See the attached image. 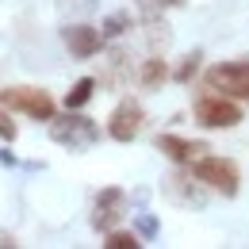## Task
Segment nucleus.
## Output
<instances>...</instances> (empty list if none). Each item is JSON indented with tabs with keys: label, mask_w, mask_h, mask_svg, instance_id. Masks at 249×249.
I'll return each instance as SVG.
<instances>
[{
	"label": "nucleus",
	"mask_w": 249,
	"mask_h": 249,
	"mask_svg": "<svg viewBox=\"0 0 249 249\" xmlns=\"http://www.w3.org/2000/svg\"><path fill=\"white\" fill-rule=\"evenodd\" d=\"M192 177H196L199 184H207L211 192L226 196V199H234L238 188H242V173H238V165H234L230 157H218V154H203L196 165H192Z\"/></svg>",
	"instance_id": "1"
},
{
	"label": "nucleus",
	"mask_w": 249,
	"mask_h": 249,
	"mask_svg": "<svg viewBox=\"0 0 249 249\" xmlns=\"http://www.w3.org/2000/svg\"><path fill=\"white\" fill-rule=\"evenodd\" d=\"M0 107L31 115V119H46V123L54 119V96L46 89H35V85H8V89H0Z\"/></svg>",
	"instance_id": "2"
},
{
	"label": "nucleus",
	"mask_w": 249,
	"mask_h": 249,
	"mask_svg": "<svg viewBox=\"0 0 249 249\" xmlns=\"http://www.w3.org/2000/svg\"><path fill=\"white\" fill-rule=\"evenodd\" d=\"M203 85L218 96H230V100H249V62L246 58H234V62H218L203 73Z\"/></svg>",
	"instance_id": "3"
},
{
	"label": "nucleus",
	"mask_w": 249,
	"mask_h": 249,
	"mask_svg": "<svg viewBox=\"0 0 249 249\" xmlns=\"http://www.w3.org/2000/svg\"><path fill=\"white\" fill-rule=\"evenodd\" d=\"M192 115H196V123L207 126V130H234V126L242 123V107H238L230 96H218V92L196 100Z\"/></svg>",
	"instance_id": "4"
},
{
	"label": "nucleus",
	"mask_w": 249,
	"mask_h": 249,
	"mask_svg": "<svg viewBox=\"0 0 249 249\" xmlns=\"http://www.w3.org/2000/svg\"><path fill=\"white\" fill-rule=\"evenodd\" d=\"M50 138L58 146H69V150H89V146L100 142V126L92 119H85V115H69L65 111L62 119L58 115L50 119Z\"/></svg>",
	"instance_id": "5"
},
{
	"label": "nucleus",
	"mask_w": 249,
	"mask_h": 249,
	"mask_svg": "<svg viewBox=\"0 0 249 249\" xmlns=\"http://www.w3.org/2000/svg\"><path fill=\"white\" fill-rule=\"evenodd\" d=\"M142 123H146L142 104H138V100H119L115 111H111V119H107V138H115V142H134L138 130H142Z\"/></svg>",
	"instance_id": "6"
},
{
	"label": "nucleus",
	"mask_w": 249,
	"mask_h": 249,
	"mask_svg": "<svg viewBox=\"0 0 249 249\" xmlns=\"http://www.w3.org/2000/svg\"><path fill=\"white\" fill-rule=\"evenodd\" d=\"M126 215V196H123V188H104L100 196H96V203H92V226L96 230H115L119 222H123Z\"/></svg>",
	"instance_id": "7"
},
{
	"label": "nucleus",
	"mask_w": 249,
	"mask_h": 249,
	"mask_svg": "<svg viewBox=\"0 0 249 249\" xmlns=\"http://www.w3.org/2000/svg\"><path fill=\"white\" fill-rule=\"evenodd\" d=\"M154 150H161L169 161L188 165V169L207 154V146H203V142H196V138H180V134H157V138H154Z\"/></svg>",
	"instance_id": "8"
},
{
	"label": "nucleus",
	"mask_w": 249,
	"mask_h": 249,
	"mask_svg": "<svg viewBox=\"0 0 249 249\" xmlns=\"http://www.w3.org/2000/svg\"><path fill=\"white\" fill-rule=\"evenodd\" d=\"M62 42H65V50H69V58L85 62V58L100 54L104 35L96 31V27H89V23H73V27H62Z\"/></svg>",
	"instance_id": "9"
},
{
	"label": "nucleus",
	"mask_w": 249,
	"mask_h": 249,
	"mask_svg": "<svg viewBox=\"0 0 249 249\" xmlns=\"http://www.w3.org/2000/svg\"><path fill=\"white\" fill-rule=\"evenodd\" d=\"M192 180H196V177H177V173H173V177H165V192H169L173 199H180L184 207L203 211V192L192 184Z\"/></svg>",
	"instance_id": "10"
},
{
	"label": "nucleus",
	"mask_w": 249,
	"mask_h": 249,
	"mask_svg": "<svg viewBox=\"0 0 249 249\" xmlns=\"http://www.w3.org/2000/svg\"><path fill=\"white\" fill-rule=\"evenodd\" d=\"M169 81V65H165V58L161 54H150L146 62H142V73H138V85L146 89V92H157L161 85Z\"/></svg>",
	"instance_id": "11"
},
{
	"label": "nucleus",
	"mask_w": 249,
	"mask_h": 249,
	"mask_svg": "<svg viewBox=\"0 0 249 249\" xmlns=\"http://www.w3.org/2000/svg\"><path fill=\"white\" fill-rule=\"evenodd\" d=\"M96 85H100L96 77H81V81H77V85L65 92V111H77V107H85V104L96 96Z\"/></svg>",
	"instance_id": "12"
},
{
	"label": "nucleus",
	"mask_w": 249,
	"mask_h": 249,
	"mask_svg": "<svg viewBox=\"0 0 249 249\" xmlns=\"http://www.w3.org/2000/svg\"><path fill=\"white\" fill-rule=\"evenodd\" d=\"M130 31V12H111L104 23H100V35H104V42L107 38H119V35Z\"/></svg>",
	"instance_id": "13"
},
{
	"label": "nucleus",
	"mask_w": 249,
	"mask_h": 249,
	"mask_svg": "<svg viewBox=\"0 0 249 249\" xmlns=\"http://www.w3.org/2000/svg\"><path fill=\"white\" fill-rule=\"evenodd\" d=\"M142 246V238H138V230H107V242H104V249H138Z\"/></svg>",
	"instance_id": "14"
},
{
	"label": "nucleus",
	"mask_w": 249,
	"mask_h": 249,
	"mask_svg": "<svg viewBox=\"0 0 249 249\" xmlns=\"http://www.w3.org/2000/svg\"><path fill=\"white\" fill-rule=\"evenodd\" d=\"M199 58H203V54H199V50H192V54H188L184 62L177 65V73H173V81H177V85H188V81H192V77L199 73Z\"/></svg>",
	"instance_id": "15"
},
{
	"label": "nucleus",
	"mask_w": 249,
	"mask_h": 249,
	"mask_svg": "<svg viewBox=\"0 0 249 249\" xmlns=\"http://www.w3.org/2000/svg\"><path fill=\"white\" fill-rule=\"evenodd\" d=\"M134 230H138V238H142V242H154L161 226H157V218L150 215V211H138V215H134Z\"/></svg>",
	"instance_id": "16"
},
{
	"label": "nucleus",
	"mask_w": 249,
	"mask_h": 249,
	"mask_svg": "<svg viewBox=\"0 0 249 249\" xmlns=\"http://www.w3.org/2000/svg\"><path fill=\"white\" fill-rule=\"evenodd\" d=\"M107 62H111V73L104 77V85H119V81H123V65H126V54H123V50H111V54H107Z\"/></svg>",
	"instance_id": "17"
},
{
	"label": "nucleus",
	"mask_w": 249,
	"mask_h": 249,
	"mask_svg": "<svg viewBox=\"0 0 249 249\" xmlns=\"http://www.w3.org/2000/svg\"><path fill=\"white\" fill-rule=\"evenodd\" d=\"M138 8H146V12H165V8H180L184 0H134Z\"/></svg>",
	"instance_id": "18"
},
{
	"label": "nucleus",
	"mask_w": 249,
	"mask_h": 249,
	"mask_svg": "<svg viewBox=\"0 0 249 249\" xmlns=\"http://www.w3.org/2000/svg\"><path fill=\"white\" fill-rule=\"evenodd\" d=\"M0 142H16V123L0 111Z\"/></svg>",
	"instance_id": "19"
}]
</instances>
